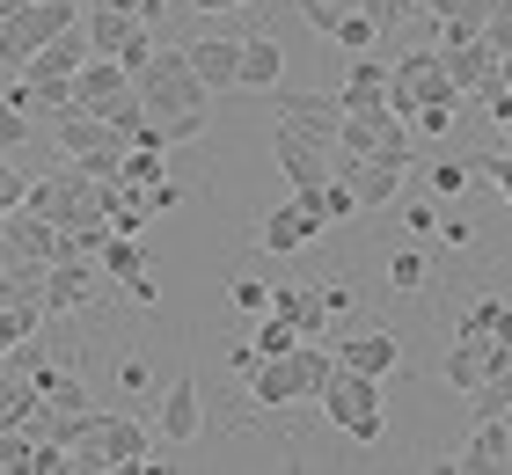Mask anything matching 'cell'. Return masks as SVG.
Wrapping results in <instances>:
<instances>
[{"label":"cell","mask_w":512,"mask_h":475,"mask_svg":"<svg viewBox=\"0 0 512 475\" xmlns=\"http://www.w3.org/2000/svg\"><path fill=\"white\" fill-rule=\"evenodd\" d=\"M103 271L96 256H59L52 271H44V315H88V307L103 300Z\"/></svg>","instance_id":"7"},{"label":"cell","mask_w":512,"mask_h":475,"mask_svg":"<svg viewBox=\"0 0 512 475\" xmlns=\"http://www.w3.org/2000/svg\"><path fill=\"white\" fill-rule=\"evenodd\" d=\"M96 271H103L110 285H125L139 307H154V300H161V285H154V264H147V249H139V234H103Z\"/></svg>","instance_id":"9"},{"label":"cell","mask_w":512,"mask_h":475,"mask_svg":"<svg viewBox=\"0 0 512 475\" xmlns=\"http://www.w3.org/2000/svg\"><path fill=\"white\" fill-rule=\"evenodd\" d=\"M388 293H425V256H417V249L388 256Z\"/></svg>","instance_id":"27"},{"label":"cell","mask_w":512,"mask_h":475,"mask_svg":"<svg viewBox=\"0 0 512 475\" xmlns=\"http://www.w3.org/2000/svg\"><path fill=\"white\" fill-rule=\"evenodd\" d=\"M337 110H344V117L388 110V59H374V52H352V74H344V88H337Z\"/></svg>","instance_id":"18"},{"label":"cell","mask_w":512,"mask_h":475,"mask_svg":"<svg viewBox=\"0 0 512 475\" xmlns=\"http://www.w3.org/2000/svg\"><path fill=\"white\" fill-rule=\"evenodd\" d=\"M249 344H256V359H278V351H293V344H300V329H293V322H278V315H264Z\"/></svg>","instance_id":"28"},{"label":"cell","mask_w":512,"mask_h":475,"mask_svg":"<svg viewBox=\"0 0 512 475\" xmlns=\"http://www.w3.org/2000/svg\"><path fill=\"white\" fill-rule=\"evenodd\" d=\"M359 8V0H300V15H308V30L315 37H330L337 30V15H352Z\"/></svg>","instance_id":"31"},{"label":"cell","mask_w":512,"mask_h":475,"mask_svg":"<svg viewBox=\"0 0 512 475\" xmlns=\"http://www.w3.org/2000/svg\"><path fill=\"white\" fill-rule=\"evenodd\" d=\"M330 359H337V366H352V373L388 380L395 366H403V337H395V329H359V337H344Z\"/></svg>","instance_id":"17"},{"label":"cell","mask_w":512,"mask_h":475,"mask_svg":"<svg viewBox=\"0 0 512 475\" xmlns=\"http://www.w3.org/2000/svg\"><path fill=\"white\" fill-rule=\"evenodd\" d=\"M439 66H447V81L461 88V103H476V95L491 88V74H498V52L483 37H454V44H439Z\"/></svg>","instance_id":"15"},{"label":"cell","mask_w":512,"mask_h":475,"mask_svg":"<svg viewBox=\"0 0 512 475\" xmlns=\"http://www.w3.org/2000/svg\"><path fill=\"white\" fill-rule=\"evenodd\" d=\"M330 366H337L330 351H322L315 337H300L293 351L249 366V402H256V410H293V402H315L322 380H330Z\"/></svg>","instance_id":"1"},{"label":"cell","mask_w":512,"mask_h":475,"mask_svg":"<svg viewBox=\"0 0 512 475\" xmlns=\"http://www.w3.org/2000/svg\"><path fill=\"white\" fill-rule=\"evenodd\" d=\"M271 110L286 117V125H300V132L315 139V147H337V125H344L337 95H308V88H271Z\"/></svg>","instance_id":"12"},{"label":"cell","mask_w":512,"mask_h":475,"mask_svg":"<svg viewBox=\"0 0 512 475\" xmlns=\"http://www.w3.org/2000/svg\"><path fill=\"white\" fill-rule=\"evenodd\" d=\"M22 190H30V176H22L15 161L0 154V212H15V205H22Z\"/></svg>","instance_id":"33"},{"label":"cell","mask_w":512,"mask_h":475,"mask_svg":"<svg viewBox=\"0 0 512 475\" xmlns=\"http://www.w3.org/2000/svg\"><path fill=\"white\" fill-rule=\"evenodd\" d=\"M37 125H30V117H22L15 103H0V147H22V139H30Z\"/></svg>","instance_id":"34"},{"label":"cell","mask_w":512,"mask_h":475,"mask_svg":"<svg viewBox=\"0 0 512 475\" xmlns=\"http://www.w3.org/2000/svg\"><path fill=\"white\" fill-rule=\"evenodd\" d=\"M278 74H286V52H278V37H242V74H235V88L271 95Z\"/></svg>","instance_id":"22"},{"label":"cell","mask_w":512,"mask_h":475,"mask_svg":"<svg viewBox=\"0 0 512 475\" xmlns=\"http://www.w3.org/2000/svg\"><path fill=\"white\" fill-rule=\"evenodd\" d=\"M315 234H322V220L308 212V198H286V205L264 212V227H256V249H264V256H300Z\"/></svg>","instance_id":"13"},{"label":"cell","mask_w":512,"mask_h":475,"mask_svg":"<svg viewBox=\"0 0 512 475\" xmlns=\"http://www.w3.org/2000/svg\"><path fill=\"white\" fill-rule=\"evenodd\" d=\"M66 22H81V8L74 0H30V8H15V15H0V66H30L44 44H52Z\"/></svg>","instance_id":"5"},{"label":"cell","mask_w":512,"mask_h":475,"mask_svg":"<svg viewBox=\"0 0 512 475\" xmlns=\"http://www.w3.org/2000/svg\"><path fill=\"white\" fill-rule=\"evenodd\" d=\"M198 15H227V8H249V0H191Z\"/></svg>","instance_id":"40"},{"label":"cell","mask_w":512,"mask_h":475,"mask_svg":"<svg viewBox=\"0 0 512 475\" xmlns=\"http://www.w3.org/2000/svg\"><path fill=\"white\" fill-rule=\"evenodd\" d=\"M118 388H132V395L147 388V359H125V366H118Z\"/></svg>","instance_id":"39"},{"label":"cell","mask_w":512,"mask_h":475,"mask_svg":"<svg viewBox=\"0 0 512 475\" xmlns=\"http://www.w3.org/2000/svg\"><path fill=\"white\" fill-rule=\"evenodd\" d=\"M96 8H125V15H139V0H96Z\"/></svg>","instance_id":"41"},{"label":"cell","mask_w":512,"mask_h":475,"mask_svg":"<svg viewBox=\"0 0 512 475\" xmlns=\"http://www.w3.org/2000/svg\"><path fill=\"white\" fill-rule=\"evenodd\" d=\"M183 59H191V74L205 81V95H227L242 74V37H198V44H183Z\"/></svg>","instance_id":"19"},{"label":"cell","mask_w":512,"mask_h":475,"mask_svg":"<svg viewBox=\"0 0 512 475\" xmlns=\"http://www.w3.org/2000/svg\"><path fill=\"white\" fill-rule=\"evenodd\" d=\"M66 95H74V110H96V117H110L132 95V74L110 52H88L81 66H74V81H66Z\"/></svg>","instance_id":"10"},{"label":"cell","mask_w":512,"mask_h":475,"mask_svg":"<svg viewBox=\"0 0 512 475\" xmlns=\"http://www.w3.org/2000/svg\"><path fill=\"white\" fill-rule=\"evenodd\" d=\"M198 432H205L198 373H176V380H169V395H161V410H154V439H161V446H191Z\"/></svg>","instance_id":"11"},{"label":"cell","mask_w":512,"mask_h":475,"mask_svg":"<svg viewBox=\"0 0 512 475\" xmlns=\"http://www.w3.org/2000/svg\"><path fill=\"white\" fill-rule=\"evenodd\" d=\"M491 351L498 344H483V337H469V329H454V344H447V359H439V380H447L454 395H469L483 373H491Z\"/></svg>","instance_id":"21"},{"label":"cell","mask_w":512,"mask_h":475,"mask_svg":"<svg viewBox=\"0 0 512 475\" xmlns=\"http://www.w3.org/2000/svg\"><path fill=\"white\" fill-rule=\"evenodd\" d=\"M432 242H447V249H469V242H476V227H469V220H447V227H432Z\"/></svg>","instance_id":"36"},{"label":"cell","mask_w":512,"mask_h":475,"mask_svg":"<svg viewBox=\"0 0 512 475\" xmlns=\"http://www.w3.org/2000/svg\"><path fill=\"white\" fill-rule=\"evenodd\" d=\"M132 95H139V103H147L154 117H191V110H213V95H205V81L191 74L183 44H154V52L132 66Z\"/></svg>","instance_id":"3"},{"label":"cell","mask_w":512,"mask_h":475,"mask_svg":"<svg viewBox=\"0 0 512 475\" xmlns=\"http://www.w3.org/2000/svg\"><path fill=\"white\" fill-rule=\"evenodd\" d=\"M227 300H235L242 315H264V307H271V285H256V278H235V285H227Z\"/></svg>","instance_id":"32"},{"label":"cell","mask_w":512,"mask_h":475,"mask_svg":"<svg viewBox=\"0 0 512 475\" xmlns=\"http://www.w3.org/2000/svg\"><path fill=\"white\" fill-rule=\"evenodd\" d=\"M271 161L286 169L293 190H315V183H330V176H337V147H315V139L300 132V125H286V117L271 125Z\"/></svg>","instance_id":"6"},{"label":"cell","mask_w":512,"mask_h":475,"mask_svg":"<svg viewBox=\"0 0 512 475\" xmlns=\"http://www.w3.org/2000/svg\"><path fill=\"white\" fill-rule=\"evenodd\" d=\"M425 103H461V88L447 81V66H439V44H410V52H395V66H388V110L410 117Z\"/></svg>","instance_id":"4"},{"label":"cell","mask_w":512,"mask_h":475,"mask_svg":"<svg viewBox=\"0 0 512 475\" xmlns=\"http://www.w3.org/2000/svg\"><path fill=\"white\" fill-rule=\"evenodd\" d=\"M439 468H454V475H498V468H512V417H476V439L461 446L454 461H439Z\"/></svg>","instance_id":"14"},{"label":"cell","mask_w":512,"mask_h":475,"mask_svg":"<svg viewBox=\"0 0 512 475\" xmlns=\"http://www.w3.org/2000/svg\"><path fill=\"white\" fill-rule=\"evenodd\" d=\"M315 410L330 417V432H344L352 446H381L388 432V402H381V380L374 373H352V366H330V380H322Z\"/></svg>","instance_id":"2"},{"label":"cell","mask_w":512,"mask_h":475,"mask_svg":"<svg viewBox=\"0 0 512 475\" xmlns=\"http://www.w3.org/2000/svg\"><path fill=\"white\" fill-rule=\"evenodd\" d=\"M0 249H15V256H37V264H59L66 256V234L52 220H37V212H0Z\"/></svg>","instance_id":"16"},{"label":"cell","mask_w":512,"mask_h":475,"mask_svg":"<svg viewBox=\"0 0 512 475\" xmlns=\"http://www.w3.org/2000/svg\"><path fill=\"white\" fill-rule=\"evenodd\" d=\"M454 117H461V103H425V110H410V132L417 139H447Z\"/></svg>","instance_id":"29"},{"label":"cell","mask_w":512,"mask_h":475,"mask_svg":"<svg viewBox=\"0 0 512 475\" xmlns=\"http://www.w3.org/2000/svg\"><path fill=\"white\" fill-rule=\"evenodd\" d=\"M293 198H308V212L322 227H337V220H352V212H359V198H352V183H344V176L315 183V190H293Z\"/></svg>","instance_id":"24"},{"label":"cell","mask_w":512,"mask_h":475,"mask_svg":"<svg viewBox=\"0 0 512 475\" xmlns=\"http://www.w3.org/2000/svg\"><path fill=\"white\" fill-rule=\"evenodd\" d=\"M264 315H278V322H293L300 337H322V329H330V315H322V285H315V278L271 285V307H264Z\"/></svg>","instance_id":"20"},{"label":"cell","mask_w":512,"mask_h":475,"mask_svg":"<svg viewBox=\"0 0 512 475\" xmlns=\"http://www.w3.org/2000/svg\"><path fill=\"white\" fill-rule=\"evenodd\" d=\"M432 22H439V44H454V37H476L483 22H491V0H425Z\"/></svg>","instance_id":"23"},{"label":"cell","mask_w":512,"mask_h":475,"mask_svg":"<svg viewBox=\"0 0 512 475\" xmlns=\"http://www.w3.org/2000/svg\"><path fill=\"white\" fill-rule=\"evenodd\" d=\"M483 169H491V183H498V198L512 205V154H491V161H483Z\"/></svg>","instance_id":"37"},{"label":"cell","mask_w":512,"mask_h":475,"mask_svg":"<svg viewBox=\"0 0 512 475\" xmlns=\"http://www.w3.org/2000/svg\"><path fill=\"white\" fill-rule=\"evenodd\" d=\"M330 44H337V52H374V44H381V22L366 15V8H352V15H337Z\"/></svg>","instance_id":"26"},{"label":"cell","mask_w":512,"mask_h":475,"mask_svg":"<svg viewBox=\"0 0 512 475\" xmlns=\"http://www.w3.org/2000/svg\"><path fill=\"white\" fill-rule=\"evenodd\" d=\"M461 329L483 337V344H512V307H505V300H476L469 315H461Z\"/></svg>","instance_id":"25"},{"label":"cell","mask_w":512,"mask_h":475,"mask_svg":"<svg viewBox=\"0 0 512 475\" xmlns=\"http://www.w3.org/2000/svg\"><path fill=\"white\" fill-rule=\"evenodd\" d=\"M403 227H410V234H425V242H432V227H439V212H432V205H410V212H403Z\"/></svg>","instance_id":"38"},{"label":"cell","mask_w":512,"mask_h":475,"mask_svg":"<svg viewBox=\"0 0 512 475\" xmlns=\"http://www.w3.org/2000/svg\"><path fill=\"white\" fill-rule=\"evenodd\" d=\"M315 285H322V315H330V322L352 315V285H330V278H315Z\"/></svg>","instance_id":"35"},{"label":"cell","mask_w":512,"mask_h":475,"mask_svg":"<svg viewBox=\"0 0 512 475\" xmlns=\"http://www.w3.org/2000/svg\"><path fill=\"white\" fill-rule=\"evenodd\" d=\"M81 22H88V44H96V52H110V59L125 66V74H132V66L154 52V22H147V15H125V8H96V15H81Z\"/></svg>","instance_id":"8"},{"label":"cell","mask_w":512,"mask_h":475,"mask_svg":"<svg viewBox=\"0 0 512 475\" xmlns=\"http://www.w3.org/2000/svg\"><path fill=\"white\" fill-rule=\"evenodd\" d=\"M469 176H476V161H439V169H425L432 198H461V190H469Z\"/></svg>","instance_id":"30"}]
</instances>
